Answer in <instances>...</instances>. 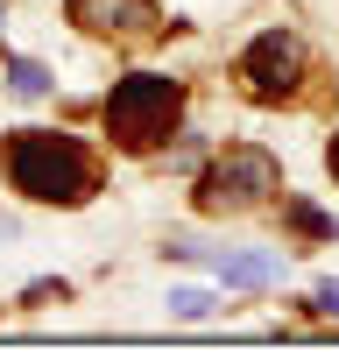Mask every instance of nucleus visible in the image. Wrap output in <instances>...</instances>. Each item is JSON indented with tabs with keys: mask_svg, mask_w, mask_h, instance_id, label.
Returning a JSON list of instances; mask_svg holds the SVG:
<instances>
[{
	"mask_svg": "<svg viewBox=\"0 0 339 353\" xmlns=\"http://www.w3.org/2000/svg\"><path fill=\"white\" fill-rule=\"evenodd\" d=\"M177 113H184V85L163 78V71H134L106 92V134L121 141L127 156H149L156 141L177 134Z\"/></svg>",
	"mask_w": 339,
	"mask_h": 353,
	"instance_id": "2",
	"label": "nucleus"
},
{
	"mask_svg": "<svg viewBox=\"0 0 339 353\" xmlns=\"http://www.w3.org/2000/svg\"><path fill=\"white\" fill-rule=\"evenodd\" d=\"M325 163H332V176H339V134H332V149H325Z\"/></svg>",
	"mask_w": 339,
	"mask_h": 353,
	"instance_id": "11",
	"label": "nucleus"
},
{
	"mask_svg": "<svg viewBox=\"0 0 339 353\" xmlns=\"http://www.w3.org/2000/svg\"><path fill=\"white\" fill-rule=\"evenodd\" d=\"M269 191H282V170L269 149H226L198 176V212H254Z\"/></svg>",
	"mask_w": 339,
	"mask_h": 353,
	"instance_id": "3",
	"label": "nucleus"
},
{
	"mask_svg": "<svg viewBox=\"0 0 339 353\" xmlns=\"http://www.w3.org/2000/svg\"><path fill=\"white\" fill-rule=\"evenodd\" d=\"M64 14L85 28V36H113V43H141L156 36V0H64Z\"/></svg>",
	"mask_w": 339,
	"mask_h": 353,
	"instance_id": "5",
	"label": "nucleus"
},
{
	"mask_svg": "<svg viewBox=\"0 0 339 353\" xmlns=\"http://www.w3.org/2000/svg\"><path fill=\"white\" fill-rule=\"evenodd\" d=\"M8 85H14V99H43V92H50V71L28 64V57H14V64H8Z\"/></svg>",
	"mask_w": 339,
	"mask_h": 353,
	"instance_id": "8",
	"label": "nucleus"
},
{
	"mask_svg": "<svg viewBox=\"0 0 339 353\" xmlns=\"http://www.w3.org/2000/svg\"><path fill=\"white\" fill-rule=\"evenodd\" d=\"M240 78H247L254 99H290L297 78H304V43L290 28H262V36L247 43V57H240Z\"/></svg>",
	"mask_w": 339,
	"mask_h": 353,
	"instance_id": "4",
	"label": "nucleus"
},
{
	"mask_svg": "<svg viewBox=\"0 0 339 353\" xmlns=\"http://www.w3.org/2000/svg\"><path fill=\"white\" fill-rule=\"evenodd\" d=\"M318 311H325V318H339V283H318Z\"/></svg>",
	"mask_w": 339,
	"mask_h": 353,
	"instance_id": "10",
	"label": "nucleus"
},
{
	"mask_svg": "<svg viewBox=\"0 0 339 353\" xmlns=\"http://www.w3.org/2000/svg\"><path fill=\"white\" fill-rule=\"evenodd\" d=\"M282 219H290L297 233H311V241H325V233H339L325 212H318V205H304V198H282Z\"/></svg>",
	"mask_w": 339,
	"mask_h": 353,
	"instance_id": "7",
	"label": "nucleus"
},
{
	"mask_svg": "<svg viewBox=\"0 0 339 353\" xmlns=\"http://www.w3.org/2000/svg\"><path fill=\"white\" fill-rule=\"evenodd\" d=\"M0 170H8V184L28 198V205H85L99 191V156L85 149L78 134L64 128H21L8 134V149H0Z\"/></svg>",
	"mask_w": 339,
	"mask_h": 353,
	"instance_id": "1",
	"label": "nucleus"
},
{
	"mask_svg": "<svg viewBox=\"0 0 339 353\" xmlns=\"http://www.w3.org/2000/svg\"><path fill=\"white\" fill-rule=\"evenodd\" d=\"M205 311H212L205 290H170V318H205Z\"/></svg>",
	"mask_w": 339,
	"mask_h": 353,
	"instance_id": "9",
	"label": "nucleus"
},
{
	"mask_svg": "<svg viewBox=\"0 0 339 353\" xmlns=\"http://www.w3.org/2000/svg\"><path fill=\"white\" fill-rule=\"evenodd\" d=\"M219 283L262 290V283H276V261H269V254H219Z\"/></svg>",
	"mask_w": 339,
	"mask_h": 353,
	"instance_id": "6",
	"label": "nucleus"
}]
</instances>
